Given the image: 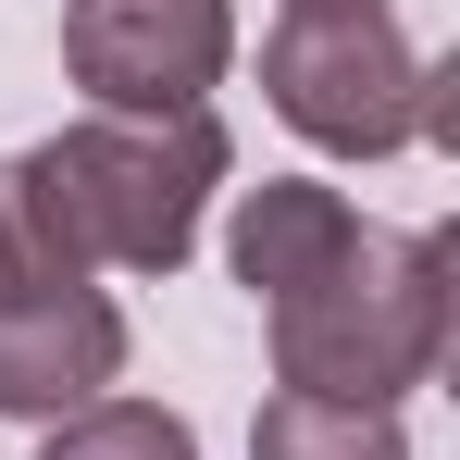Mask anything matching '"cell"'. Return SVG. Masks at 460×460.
Returning a JSON list of instances; mask_svg holds the SVG:
<instances>
[{
    "label": "cell",
    "instance_id": "3957f363",
    "mask_svg": "<svg viewBox=\"0 0 460 460\" xmlns=\"http://www.w3.org/2000/svg\"><path fill=\"white\" fill-rule=\"evenodd\" d=\"M436 87H448V63L398 13H274V38H261V100L336 162L423 150L436 137Z\"/></svg>",
    "mask_w": 460,
    "mask_h": 460
},
{
    "label": "cell",
    "instance_id": "52a82bcc",
    "mask_svg": "<svg viewBox=\"0 0 460 460\" xmlns=\"http://www.w3.org/2000/svg\"><path fill=\"white\" fill-rule=\"evenodd\" d=\"M249 460H411L398 436V411H336V398H261V423H249Z\"/></svg>",
    "mask_w": 460,
    "mask_h": 460
},
{
    "label": "cell",
    "instance_id": "30bf717a",
    "mask_svg": "<svg viewBox=\"0 0 460 460\" xmlns=\"http://www.w3.org/2000/svg\"><path fill=\"white\" fill-rule=\"evenodd\" d=\"M287 13H385V0H287Z\"/></svg>",
    "mask_w": 460,
    "mask_h": 460
},
{
    "label": "cell",
    "instance_id": "7a4b0ae2",
    "mask_svg": "<svg viewBox=\"0 0 460 460\" xmlns=\"http://www.w3.org/2000/svg\"><path fill=\"white\" fill-rule=\"evenodd\" d=\"M448 274H460V249L436 225H361V249L323 287L261 311L274 385L287 398H336V411H398L448 361Z\"/></svg>",
    "mask_w": 460,
    "mask_h": 460
},
{
    "label": "cell",
    "instance_id": "8992f818",
    "mask_svg": "<svg viewBox=\"0 0 460 460\" xmlns=\"http://www.w3.org/2000/svg\"><path fill=\"white\" fill-rule=\"evenodd\" d=\"M349 249H361V199L323 187V174H261V187H236V212H225V261H236V287L261 311L323 287Z\"/></svg>",
    "mask_w": 460,
    "mask_h": 460
},
{
    "label": "cell",
    "instance_id": "6da1fadb",
    "mask_svg": "<svg viewBox=\"0 0 460 460\" xmlns=\"http://www.w3.org/2000/svg\"><path fill=\"white\" fill-rule=\"evenodd\" d=\"M25 174L87 274H174L236 174V137L212 112H75L25 150Z\"/></svg>",
    "mask_w": 460,
    "mask_h": 460
},
{
    "label": "cell",
    "instance_id": "5b68a950",
    "mask_svg": "<svg viewBox=\"0 0 460 460\" xmlns=\"http://www.w3.org/2000/svg\"><path fill=\"white\" fill-rule=\"evenodd\" d=\"M125 385V311L100 287L63 299H0V423H63Z\"/></svg>",
    "mask_w": 460,
    "mask_h": 460
},
{
    "label": "cell",
    "instance_id": "9c48e42d",
    "mask_svg": "<svg viewBox=\"0 0 460 460\" xmlns=\"http://www.w3.org/2000/svg\"><path fill=\"white\" fill-rule=\"evenodd\" d=\"M63 287H87V261H75V236L50 225L25 150H13L0 162V299H63Z\"/></svg>",
    "mask_w": 460,
    "mask_h": 460
},
{
    "label": "cell",
    "instance_id": "ba28073f",
    "mask_svg": "<svg viewBox=\"0 0 460 460\" xmlns=\"http://www.w3.org/2000/svg\"><path fill=\"white\" fill-rule=\"evenodd\" d=\"M38 460H199V423L162 398H87L63 423H38Z\"/></svg>",
    "mask_w": 460,
    "mask_h": 460
},
{
    "label": "cell",
    "instance_id": "277c9868",
    "mask_svg": "<svg viewBox=\"0 0 460 460\" xmlns=\"http://www.w3.org/2000/svg\"><path fill=\"white\" fill-rule=\"evenodd\" d=\"M63 75L87 112H212L236 75V0H63Z\"/></svg>",
    "mask_w": 460,
    "mask_h": 460
}]
</instances>
